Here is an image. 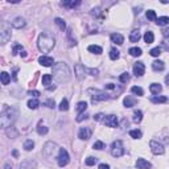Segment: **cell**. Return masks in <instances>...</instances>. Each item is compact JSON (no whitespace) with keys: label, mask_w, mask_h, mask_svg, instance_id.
Here are the masks:
<instances>
[{"label":"cell","mask_w":169,"mask_h":169,"mask_svg":"<svg viewBox=\"0 0 169 169\" xmlns=\"http://www.w3.org/2000/svg\"><path fill=\"white\" fill-rule=\"evenodd\" d=\"M53 77L55 78V81L63 83V82H67L70 79V70H69V66L65 62H58L54 63L53 66Z\"/></svg>","instance_id":"1"},{"label":"cell","mask_w":169,"mask_h":169,"mask_svg":"<svg viewBox=\"0 0 169 169\" xmlns=\"http://www.w3.org/2000/svg\"><path fill=\"white\" fill-rule=\"evenodd\" d=\"M16 116H17V111L15 108L9 106H3L1 114H0V126L3 128L11 127V124L16 120Z\"/></svg>","instance_id":"2"},{"label":"cell","mask_w":169,"mask_h":169,"mask_svg":"<svg viewBox=\"0 0 169 169\" xmlns=\"http://www.w3.org/2000/svg\"><path fill=\"white\" fill-rule=\"evenodd\" d=\"M37 46H38L40 52L42 53H50L53 48L55 46V40L53 36L48 33H41L38 36V41H37Z\"/></svg>","instance_id":"3"},{"label":"cell","mask_w":169,"mask_h":169,"mask_svg":"<svg viewBox=\"0 0 169 169\" xmlns=\"http://www.w3.org/2000/svg\"><path fill=\"white\" fill-rule=\"evenodd\" d=\"M87 94L91 97L92 103L99 102V100H107L108 99L107 92L100 91V90H97V89H89V90H87Z\"/></svg>","instance_id":"4"},{"label":"cell","mask_w":169,"mask_h":169,"mask_svg":"<svg viewBox=\"0 0 169 169\" xmlns=\"http://www.w3.org/2000/svg\"><path fill=\"white\" fill-rule=\"evenodd\" d=\"M11 38V26L7 23L3 21L1 25H0V44L4 45L9 41Z\"/></svg>","instance_id":"5"},{"label":"cell","mask_w":169,"mask_h":169,"mask_svg":"<svg viewBox=\"0 0 169 169\" xmlns=\"http://www.w3.org/2000/svg\"><path fill=\"white\" fill-rule=\"evenodd\" d=\"M111 155H112L114 157H121V156L124 155V147L120 140H115V141L111 144Z\"/></svg>","instance_id":"6"},{"label":"cell","mask_w":169,"mask_h":169,"mask_svg":"<svg viewBox=\"0 0 169 169\" xmlns=\"http://www.w3.org/2000/svg\"><path fill=\"white\" fill-rule=\"evenodd\" d=\"M57 160H58V165H60L61 168H63V166H66L69 164L70 157H69V153H67V151H66L65 148H61V149L58 151Z\"/></svg>","instance_id":"7"},{"label":"cell","mask_w":169,"mask_h":169,"mask_svg":"<svg viewBox=\"0 0 169 169\" xmlns=\"http://www.w3.org/2000/svg\"><path fill=\"white\" fill-rule=\"evenodd\" d=\"M61 148H58V145L55 144V143H53V141H49V143H46L45 144V147H44V153L48 156V157H52L53 155H54L57 151H60Z\"/></svg>","instance_id":"8"},{"label":"cell","mask_w":169,"mask_h":169,"mask_svg":"<svg viewBox=\"0 0 169 169\" xmlns=\"http://www.w3.org/2000/svg\"><path fill=\"white\" fill-rule=\"evenodd\" d=\"M149 147H151V151H152L153 155H163L165 152L164 149V145L161 143L156 141V140H151L149 141Z\"/></svg>","instance_id":"9"},{"label":"cell","mask_w":169,"mask_h":169,"mask_svg":"<svg viewBox=\"0 0 169 169\" xmlns=\"http://www.w3.org/2000/svg\"><path fill=\"white\" fill-rule=\"evenodd\" d=\"M103 124L107 127H111V128L118 127V118L115 115H108L106 118H103Z\"/></svg>","instance_id":"10"},{"label":"cell","mask_w":169,"mask_h":169,"mask_svg":"<svg viewBox=\"0 0 169 169\" xmlns=\"http://www.w3.org/2000/svg\"><path fill=\"white\" fill-rule=\"evenodd\" d=\"M78 137L82 140H87L91 137V129L89 128V127H82L81 129H79L78 132Z\"/></svg>","instance_id":"11"},{"label":"cell","mask_w":169,"mask_h":169,"mask_svg":"<svg viewBox=\"0 0 169 169\" xmlns=\"http://www.w3.org/2000/svg\"><path fill=\"white\" fill-rule=\"evenodd\" d=\"M144 71H145V66L143 62H136L133 65V74L136 77H141L144 74Z\"/></svg>","instance_id":"12"},{"label":"cell","mask_w":169,"mask_h":169,"mask_svg":"<svg viewBox=\"0 0 169 169\" xmlns=\"http://www.w3.org/2000/svg\"><path fill=\"white\" fill-rule=\"evenodd\" d=\"M38 62L41 63L42 66H46V67L54 66V60H53L52 57H48V55H41V57L38 58Z\"/></svg>","instance_id":"13"},{"label":"cell","mask_w":169,"mask_h":169,"mask_svg":"<svg viewBox=\"0 0 169 169\" xmlns=\"http://www.w3.org/2000/svg\"><path fill=\"white\" fill-rule=\"evenodd\" d=\"M136 166H137V169H151L152 168V164H151L149 161L144 160V158H139V160L136 161Z\"/></svg>","instance_id":"14"},{"label":"cell","mask_w":169,"mask_h":169,"mask_svg":"<svg viewBox=\"0 0 169 169\" xmlns=\"http://www.w3.org/2000/svg\"><path fill=\"white\" fill-rule=\"evenodd\" d=\"M84 73H86V67H83V66L79 65V63L75 65V75L79 81H82V79L84 78Z\"/></svg>","instance_id":"15"},{"label":"cell","mask_w":169,"mask_h":169,"mask_svg":"<svg viewBox=\"0 0 169 169\" xmlns=\"http://www.w3.org/2000/svg\"><path fill=\"white\" fill-rule=\"evenodd\" d=\"M25 20H24L23 17H16L15 20L12 21V26L13 28H16V29H21V28H24L25 26Z\"/></svg>","instance_id":"16"},{"label":"cell","mask_w":169,"mask_h":169,"mask_svg":"<svg viewBox=\"0 0 169 169\" xmlns=\"http://www.w3.org/2000/svg\"><path fill=\"white\" fill-rule=\"evenodd\" d=\"M111 41L116 45H121L124 42V37L120 33H112L111 34Z\"/></svg>","instance_id":"17"},{"label":"cell","mask_w":169,"mask_h":169,"mask_svg":"<svg viewBox=\"0 0 169 169\" xmlns=\"http://www.w3.org/2000/svg\"><path fill=\"white\" fill-rule=\"evenodd\" d=\"M140 37H141V34H140L139 29H133V31L131 32V34H129V41H131V42H137L140 40Z\"/></svg>","instance_id":"18"},{"label":"cell","mask_w":169,"mask_h":169,"mask_svg":"<svg viewBox=\"0 0 169 169\" xmlns=\"http://www.w3.org/2000/svg\"><path fill=\"white\" fill-rule=\"evenodd\" d=\"M164 67H165V65H164V62L163 61H153L152 62V69L155 71H163L164 70Z\"/></svg>","instance_id":"19"},{"label":"cell","mask_w":169,"mask_h":169,"mask_svg":"<svg viewBox=\"0 0 169 169\" xmlns=\"http://www.w3.org/2000/svg\"><path fill=\"white\" fill-rule=\"evenodd\" d=\"M20 169H36V163L34 161H23L20 164Z\"/></svg>","instance_id":"20"},{"label":"cell","mask_w":169,"mask_h":169,"mask_svg":"<svg viewBox=\"0 0 169 169\" xmlns=\"http://www.w3.org/2000/svg\"><path fill=\"white\" fill-rule=\"evenodd\" d=\"M137 100L135 99L133 97H126L124 98V106L126 107H133V106H136Z\"/></svg>","instance_id":"21"},{"label":"cell","mask_w":169,"mask_h":169,"mask_svg":"<svg viewBox=\"0 0 169 169\" xmlns=\"http://www.w3.org/2000/svg\"><path fill=\"white\" fill-rule=\"evenodd\" d=\"M163 36H164V48H165L166 50H169V28L164 29Z\"/></svg>","instance_id":"22"},{"label":"cell","mask_w":169,"mask_h":169,"mask_svg":"<svg viewBox=\"0 0 169 169\" xmlns=\"http://www.w3.org/2000/svg\"><path fill=\"white\" fill-rule=\"evenodd\" d=\"M149 90L152 94H160V92L163 91V87H161L160 83H152L149 86Z\"/></svg>","instance_id":"23"},{"label":"cell","mask_w":169,"mask_h":169,"mask_svg":"<svg viewBox=\"0 0 169 169\" xmlns=\"http://www.w3.org/2000/svg\"><path fill=\"white\" fill-rule=\"evenodd\" d=\"M87 49H89L90 53H94V54H102V48L98 46V45H90Z\"/></svg>","instance_id":"24"},{"label":"cell","mask_w":169,"mask_h":169,"mask_svg":"<svg viewBox=\"0 0 169 169\" xmlns=\"http://www.w3.org/2000/svg\"><path fill=\"white\" fill-rule=\"evenodd\" d=\"M128 53L132 55V57H140V55L143 54V52H141L140 48H131V49L128 50Z\"/></svg>","instance_id":"25"},{"label":"cell","mask_w":169,"mask_h":169,"mask_svg":"<svg viewBox=\"0 0 169 169\" xmlns=\"http://www.w3.org/2000/svg\"><path fill=\"white\" fill-rule=\"evenodd\" d=\"M156 24L160 26H164V25H168L169 24V17H166V16H163V17H157V20H156Z\"/></svg>","instance_id":"26"},{"label":"cell","mask_w":169,"mask_h":169,"mask_svg":"<svg viewBox=\"0 0 169 169\" xmlns=\"http://www.w3.org/2000/svg\"><path fill=\"white\" fill-rule=\"evenodd\" d=\"M153 40H155V36H153L152 32H151V31L145 32V34H144V41L147 42V44H152Z\"/></svg>","instance_id":"27"},{"label":"cell","mask_w":169,"mask_h":169,"mask_svg":"<svg viewBox=\"0 0 169 169\" xmlns=\"http://www.w3.org/2000/svg\"><path fill=\"white\" fill-rule=\"evenodd\" d=\"M87 108V103L86 102H79L78 104H77V112L81 115V114H83L84 111H86Z\"/></svg>","instance_id":"28"},{"label":"cell","mask_w":169,"mask_h":169,"mask_svg":"<svg viewBox=\"0 0 169 169\" xmlns=\"http://www.w3.org/2000/svg\"><path fill=\"white\" fill-rule=\"evenodd\" d=\"M143 119V112L140 110H135L133 112V121L135 123H140Z\"/></svg>","instance_id":"29"},{"label":"cell","mask_w":169,"mask_h":169,"mask_svg":"<svg viewBox=\"0 0 169 169\" xmlns=\"http://www.w3.org/2000/svg\"><path fill=\"white\" fill-rule=\"evenodd\" d=\"M145 15H147V18H148V20H151V21H156V20H157L156 12H155V11H152V9H148Z\"/></svg>","instance_id":"30"},{"label":"cell","mask_w":169,"mask_h":169,"mask_svg":"<svg viewBox=\"0 0 169 169\" xmlns=\"http://www.w3.org/2000/svg\"><path fill=\"white\" fill-rule=\"evenodd\" d=\"M166 100H168L166 97H152L151 98V102H153V103H165Z\"/></svg>","instance_id":"31"},{"label":"cell","mask_w":169,"mask_h":169,"mask_svg":"<svg viewBox=\"0 0 169 169\" xmlns=\"http://www.w3.org/2000/svg\"><path fill=\"white\" fill-rule=\"evenodd\" d=\"M131 91L133 92L135 95H137V97H143L144 95V91H143V89L141 87H139V86H133L131 89Z\"/></svg>","instance_id":"32"},{"label":"cell","mask_w":169,"mask_h":169,"mask_svg":"<svg viewBox=\"0 0 169 169\" xmlns=\"http://www.w3.org/2000/svg\"><path fill=\"white\" fill-rule=\"evenodd\" d=\"M48 131H49V129H48V127H45L42 123H40L38 127H37V132H38V135H46Z\"/></svg>","instance_id":"33"},{"label":"cell","mask_w":169,"mask_h":169,"mask_svg":"<svg viewBox=\"0 0 169 169\" xmlns=\"http://www.w3.org/2000/svg\"><path fill=\"white\" fill-rule=\"evenodd\" d=\"M0 77H1V83H3V84H8V83H9L11 77H9V74H8V73L3 71L1 75H0Z\"/></svg>","instance_id":"34"},{"label":"cell","mask_w":169,"mask_h":169,"mask_svg":"<svg viewBox=\"0 0 169 169\" xmlns=\"http://www.w3.org/2000/svg\"><path fill=\"white\" fill-rule=\"evenodd\" d=\"M34 148V141L33 140H26L25 143H24V149L25 151H32Z\"/></svg>","instance_id":"35"},{"label":"cell","mask_w":169,"mask_h":169,"mask_svg":"<svg viewBox=\"0 0 169 169\" xmlns=\"http://www.w3.org/2000/svg\"><path fill=\"white\" fill-rule=\"evenodd\" d=\"M38 106H40V102H38L37 99H31V100L28 102V107L32 108V110H36Z\"/></svg>","instance_id":"36"},{"label":"cell","mask_w":169,"mask_h":169,"mask_svg":"<svg viewBox=\"0 0 169 169\" xmlns=\"http://www.w3.org/2000/svg\"><path fill=\"white\" fill-rule=\"evenodd\" d=\"M110 58H111L112 61L118 60V58H119V50L115 49V48H112V49L110 50Z\"/></svg>","instance_id":"37"},{"label":"cell","mask_w":169,"mask_h":169,"mask_svg":"<svg viewBox=\"0 0 169 169\" xmlns=\"http://www.w3.org/2000/svg\"><path fill=\"white\" fill-rule=\"evenodd\" d=\"M81 4V1H63L62 5L63 7H67V8H74V7H78Z\"/></svg>","instance_id":"38"},{"label":"cell","mask_w":169,"mask_h":169,"mask_svg":"<svg viewBox=\"0 0 169 169\" xmlns=\"http://www.w3.org/2000/svg\"><path fill=\"white\" fill-rule=\"evenodd\" d=\"M58 108H60L61 111H67V110H69V102H67L66 99H62V100H61L60 107H58Z\"/></svg>","instance_id":"39"},{"label":"cell","mask_w":169,"mask_h":169,"mask_svg":"<svg viewBox=\"0 0 169 169\" xmlns=\"http://www.w3.org/2000/svg\"><path fill=\"white\" fill-rule=\"evenodd\" d=\"M54 21H55V24H57V25L60 26V29H61V31H65V29H66V24H65V21H63L62 18L57 17Z\"/></svg>","instance_id":"40"},{"label":"cell","mask_w":169,"mask_h":169,"mask_svg":"<svg viewBox=\"0 0 169 169\" xmlns=\"http://www.w3.org/2000/svg\"><path fill=\"white\" fill-rule=\"evenodd\" d=\"M129 136L133 137V139H140L141 137V132L139 129H132V131H129Z\"/></svg>","instance_id":"41"},{"label":"cell","mask_w":169,"mask_h":169,"mask_svg":"<svg viewBox=\"0 0 169 169\" xmlns=\"http://www.w3.org/2000/svg\"><path fill=\"white\" fill-rule=\"evenodd\" d=\"M50 81H52V75L50 74H44L42 75V84L48 86V84H50Z\"/></svg>","instance_id":"42"},{"label":"cell","mask_w":169,"mask_h":169,"mask_svg":"<svg viewBox=\"0 0 169 169\" xmlns=\"http://www.w3.org/2000/svg\"><path fill=\"white\" fill-rule=\"evenodd\" d=\"M149 54L152 55V57H158V55L161 54V48H153V49H151Z\"/></svg>","instance_id":"43"},{"label":"cell","mask_w":169,"mask_h":169,"mask_svg":"<svg viewBox=\"0 0 169 169\" xmlns=\"http://www.w3.org/2000/svg\"><path fill=\"white\" fill-rule=\"evenodd\" d=\"M106 145H104V143L103 141H100V140H98V141H95L94 143V145H92V148L94 149H103Z\"/></svg>","instance_id":"44"},{"label":"cell","mask_w":169,"mask_h":169,"mask_svg":"<svg viewBox=\"0 0 169 169\" xmlns=\"http://www.w3.org/2000/svg\"><path fill=\"white\" fill-rule=\"evenodd\" d=\"M97 160H98V158H95V157H92V156H90V157H87V158H86V165H89V166L95 165Z\"/></svg>","instance_id":"45"},{"label":"cell","mask_w":169,"mask_h":169,"mask_svg":"<svg viewBox=\"0 0 169 169\" xmlns=\"http://www.w3.org/2000/svg\"><path fill=\"white\" fill-rule=\"evenodd\" d=\"M119 79H120L121 83H126V82L129 81V74L128 73H123L120 77H119Z\"/></svg>","instance_id":"46"},{"label":"cell","mask_w":169,"mask_h":169,"mask_svg":"<svg viewBox=\"0 0 169 169\" xmlns=\"http://www.w3.org/2000/svg\"><path fill=\"white\" fill-rule=\"evenodd\" d=\"M18 52H24V50H23V46H21V45H15V48H13L12 53H13V54H18Z\"/></svg>","instance_id":"47"},{"label":"cell","mask_w":169,"mask_h":169,"mask_svg":"<svg viewBox=\"0 0 169 169\" xmlns=\"http://www.w3.org/2000/svg\"><path fill=\"white\" fill-rule=\"evenodd\" d=\"M45 106H48L49 108H54L55 107V102L53 99H48L46 102H45Z\"/></svg>","instance_id":"48"},{"label":"cell","mask_w":169,"mask_h":169,"mask_svg":"<svg viewBox=\"0 0 169 169\" xmlns=\"http://www.w3.org/2000/svg\"><path fill=\"white\" fill-rule=\"evenodd\" d=\"M84 119H87V114H81V115H78V118H77V121H82L84 120Z\"/></svg>","instance_id":"49"},{"label":"cell","mask_w":169,"mask_h":169,"mask_svg":"<svg viewBox=\"0 0 169 169\" xmlns=\"http://www.w3.org/2000/svg\"><path fill=\"white\" fill-rule=\"evenodd\" d=\"M28 95H32V97H40V91H28Z\"/></svg>","instance_id":"50"},{"label":"cell","mask_w":169,"mask_h":169,"mask_svg":"<svg viewBox=\"0 0 169 169\" xmlns=\"http://www.w3.org/2000/svg\"><path fill=\"white\" fill-rule=\"evenodd\" d=\"M98 169H110V165H107V164H100Z\"/></svg>","instance_id":"51"},{"label":"cell","mask_w":169,"mask_h":169,"mask_svg":"<svg viewBox=\"0 0 169 169\" xmlns=\"http://www.w3.org/2000/svg\"><path fill=\"white\" fill-rule=\"evenodd\" d=\"M102 114H97V115L94 116V120H100V119H102Z\"/></svg>","instance_id":"52"},{"label":"cell","mask_w":169,"mask_h":169,"mask_svg":"<svg viewBox=\"0 0 169 169\" xmlns=\"http://www.w3.org/2000/svg\"><path fill=\"white\" fill-rule=\"evenodd\" d=\"M165 83H166V84H168V86H169V74H168V75L165 77Z\"/></svg>","instance_id":"53"},{"label":"cell","mask_w":169,"mask_h":169,"mask_svg":"<svg viewBox=\"0 0 169 169\" xmlns=\"http://www.w3.org/2000/svg\"><path fill=\"white\" fill-rule=\"evenodd\" d=\"M13 156H15V157H17V156H18V153H17V151H13Z\"/></svg>","instance_id":"54"}]
</instances>
